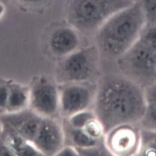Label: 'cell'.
I'll return each mask as SVG.
<instances>
[{
	"label": "cell",
	"instance_id": "21",
	"mask_svg": "<svg viewBox=\"0 0 156 156\" xmlns=\"http://www.w3.org/2000/svg\"><path fill=\"white\" fill-rule=\"evenodd\" d=\"M147 106H156V81L144 89Z\"/></svg>",
	"mask_w": 156,
	"mask_h": 156
},
{
	"label": "cell",
	"instance_id": "14",
	"mask_svg": "<svg viewBox=\"0 0 156 156\" xmlns=\"http://www.w3.org/2000/svg\"><path fill=\"white\" fill-rule=\"evenodd\" d=\"M65 130L66 135H67L70 145L75 147L77 150L93 147L101 145L104 141V140L102 141L94 140L87 135L83 129L73 128L67 124Z\"/></svg>",
	"mask_w": 156,
	"mask_h": 156
},
{
	"label": "cell",
	"instance_id": "19",
	"mask_svg": "<svg viewBox=\"0 0 156 156\" xmlns=\"http://www.w3.org/2000/svg\"><path fill=\"white\" fill-rule=\"evenodd\" d=\"M139 125L142 129L156 131V106H147Z\"/></svg>",
	"mask_w": 156,
	"mask_h": 156
},
{
	"label": "cell",
	"instance_id": "11",
	"mask_svg": "<svg viewBox=\"0 0 156 156\" xmlns=\"http://www.w3.org/2000/svg\"><path fill=\"white\" fill-rule=\"evenodd\" d=\"M79 43L77 32L73 28L64 27L53 31L49 40V46L53 55L63 58L77 50Z\"/></svg>",
	"mask_w": 156,
	"mask_h": 156
},
{
	"label": "cell",
	"instance_id": "6",
	"mask_svg": "<svg viewBox=\"0 0 156 156\" xmlns=\"http://www.w3.org/2000/svg\"><path fill=\"white\" fill-rule=\"evenodd\" d=\"M28 86L29 107L43 117L57 118L59 115V88L56 79L39 76Z\"/></svg>",
	"mask_w": 156,
	"mask_h": 156
},
{
	"label": "cell",
	"instance_id": "8",
	"mask_svg": "<svg viewBox=\"0 0 156 156\" xmlns=\"http://www.w3.org/2000/svg\"><path fill=\"white\" fill-rule=\"evenodd\" d=\"M141 128L139 124L119 126L107 132L105 147L110 155L138 156L140 147Z\"/></svg>",
	"mask_w": 156,
	"mask_h": 156
},
{
	"label": "cell",
	"instance_id": "16",
	"mask_svg": "<svg viewBox=\"0 0 156 156\" xmlns=\"http://www.w3.org/2000/svg\"><path fill=\"white\" fill-rule=\"evenodd\" d=\"M82 129L87 135L94 140L98 141L104 140L106 134L105 128L97 117L90 120Z\"/></svg>",
	"mask_w": 156,
	"mask_h": 156
},
{
	"label": "cell",
	"instance_id": "24",
	"mask_svg": "<svg viewBox=\"0 0 156 156\" xmlns=\"http://www.w3.org/2000/svg\"><path fill=\"white\" fill-rule=\"evenodd\" d=\"M0 155L12 156L10 152L3 142L1 135H0Z\"/></svg>",
	"mask_w": 156,
	"mask_h": 156
},
{
	"label": "cell",
	"instance_id": "20",
	"mask_svg": "<svg viewBox=\"0 0 156 156\" xmlns=\"http://www.w3.org/2000/svg\"><path fill=\"white\" fill-rule=\"evenodd\" d=\"M10 81L0 79V116L6 114L7 111Z\"/></svg>",
	"mask_w": 156,
	"mask_h": 156
},
{
	"label": "cell",
	"instance_id": "3",
	"mask_svg": "<svg viewBox=\"0 0 156 156\" xmlns=\"http://www.w3.org/2000/svg\"><path fill=\"white\" fill-rule=\"evenodd\" d=\"M133 0H71L67 11L68 20L81 32L99 28L113 15L133 3Z\"/></svg>",
	"mask_w": 156,
	"mask_h": 156
},
{
	"label": "cell",
	"instance_id": "7",
	"mask_svg": "<svg viewBox=\"0 0 156 156\" xmlns=\"http://www.w3.org/2000/svg\"><path fill=\"white\" fill-rule=\"evenodd\" d=\"M97 86L90 82L59 84L60 115L66 119L78 112L92 109Z\"/></svg>",
	"mask_w": 156,
	"mask_h": 156
},
{
	"label": "cell",
	"instance_id": "15",
	"mask_svg": "<svg viewBox=\"0 0 156 156\" xmlns=\"http://www.w3.org/2000/svg\"><path fill=\"white\" fill-rule=\"evenodd\" d=\"M138 156H156V131L141 128L140 147Z\"/></svg>",
	"mask_w": 156,
	"mask_h": 156
},
{
	"label": "cell",
	"instance_id": "26",
	"mask_svg": "<svg viewBox=\"0 0 156 156\" xmlns=\"http://www.w3.org/2000/svg\"><path fill=\"white\" fill-rule=\"evenodd\" d=\"M9 1V0H0V2H1L4 3L5 4H6V3H8V2Z\"/></svg>",
	"mask_w": 156,
	"mask_h": 156
},
{
	"label": "cell",
	"instance_id": "25",
	"mask_svg": "<svg viewBox=\"0 0 156 156\" xmlns=\"http://www.w3.org/2000/svg\"><path fill=\"white\" fill-rule=\"evenodd\" d=\"M6 12V4L0 2V19L3 16Z\"/></svg>",
	"mask_w": 156,
	"mask_h": 156
},
{
	"label": "cell",
	"instance_id": "17",
	"mask_svg": "<svg viewBox=\"0 0 156 156\" xmlns=\"http://www.w3.org/2000/svg\"><path fill=\"white\" fill-rule=\"evenodd\" d=\"M96 117L92 109H87L76 113L66 119V124L70 127L82 129L92 119Z\"/></svg>",
	"mask_w": 156,
	"mask_h": 156
},
{
	"label": "cell",
	"instance_id": "4",
	"mask_svg": "<svg viewBox=\"0 0 156 156\" xmlns=\"http://www.w3.org/2000/svg\"><path fill=\"white\" fill-rule=\"evenodd\" d=\"M117 64L119 73L143 89L156 81L155 50L139 39Z\"/></svg>",
	"mask_w": 156,
	"mask_h": 156
},
{
	"label": "cell",
	"instance_id": "13",
	"mask_svg": "<svg viewBox=\"0 0 156 156\" xmlns=\"http://www.w3.org/2000/svg\"><path fill=\"white\" fill-rule=\"evenodd\" d=\"M29 105V86L10 80L6 114L24 110Z\"/></svg>",
	"mask_w": 156,
	"mask_h": 156
},
{
	"label": "cell",
	"instance_id": "27",
	"mask_svg": "<svg viewBox=\"0 0 156 156\" xmlns=\"http://www.w3.org/2000/svg\"><path fill=\"white\" fill-rule=\"evenodd\" d=\"M155 55H156V49H155Z\"/></svg>",
	"mask_w": 156,
	"mask_h": 156
},
{
	"label": "cell",
	"instance_id": "9",
	"mask_svg": "<svg viewBox=\"0 0 156 156\" xmlns=\"http://www.w3.org/2000/svg\"><path fill=\"white\" fill-rule=\"evenodd\" d=\"M42 156H57L66 143L65 128L56 117H43L33 140Z\"/></svg>",
	"mask_w": 156,
	"mask_h": 156
},
{
	"label": "cell",
	"instance_id": "23",
	"mask_svg": "<svg viewBox=\"0 0 156 156\" xmlns=\"http://www.w3.org/2000/svg\"><path fill=\"white\" fill-rule=\"evenodd\" d=\"M57 156H79L77 148L70 144H65Z\"/></svg>",
	"mask_w": 156,
	"mask_h": 156
},
{
	"label": "cell",
	"instance_id": "22",
	"mask_svg": "<svg viewBox=\"0 0 156 156\" xmlns=\"http://www.w3.org/2000/svg\"><path fill=\"white\" fill-rule=\"evenodd\" d=\"M16 3L17 5L21 8H36L43 4L46 0H12Z\"/></svg>",
	"mask_w": 156,
	"mask_h": 156
},
{
	"label": "cell",
	"instance_id": "18",
	"mask_svg": "<svg viewBox=\"0 0 156 156\" xmlns=\"http://www.w3.org/2000/svg\"><path fill=\"white\" fill-rule=\"evenodd\" d=\"M148 25L156 24V0H136Z\"/></svg>",
	"mask_w": 156,
	"mask_h": 156
},
{
	"label": "cell",
	"instance_id": "10",
	"mask_svg": "<svg viewBox=\"0 0 156 156\" xmlns=\"http://www.w3.org/2000/svg\"><path fill=\"white\" fill-rule=\"evenodd\" d=\"M43 117L30 107L16 113L0 116V122L7 125L30 142L37 133Z\"/></svg>",
	"mask_w": 156,
	"mask_h": 156
},
{
	"label": "cell",
	"instance_id": "1",
	"mask_svg": "<svg viewBox=\"0 0 156 156\" xmlns=\"http://www.w3.org/2000/svg\"><path fill=\"white\" fill-rule=\"evenodd\" d=\"M147 107L143 88L122 74L107 76L97 84L92 109L106 133L119 126L139 124Z\"/></svg>",
	"mask_w": 156,
	"mask_h": 156
},
{
	"label": "cell",
	"instance_id": "5",
	"mask_svg": "<svg viewBox=\"0 0 156 156\" xmlns=\"http://www.w3.org/2000/svg\"><path fill=\"white\" fill-rule=\"evenodd\" d=\"M100 53L97 46H90L62 58L56 69V81L59 84L93 83L98 73Z\"/></svg>",
	"mask_w": 156,
	"mask_h": 156
},
{
	"label": "cell",
	"instance_id": "12",
	"mask_svg": "<svg viewBox=\"0 0 156 156\" xmlns=\"http://www.w3.org/2000/svg\"><path fill=\"white\" fill-rule=\"evenodd\" d=\"M1 124L0 135L12 156H42L32 143L7 125Z\"/></svg>",
	"mask_w": 156,
	"mask_h": 156
},
{
	"label": "cell",
	"instance_id": "2",
	"mask_svg": "<svg viewBox=\"0 0 156 156\" xmlns=\"http://www.w3.org/2000/svg\"><path fill=\"white\" fill-rule=\"evenodd\" d=\"M146 24L141 9L134 1L99 28L96 40L100 52L117 59L137 41Z\"/></svg>",
	"mask_w": 156,
	"mask_h": 156
}]
</instances>
